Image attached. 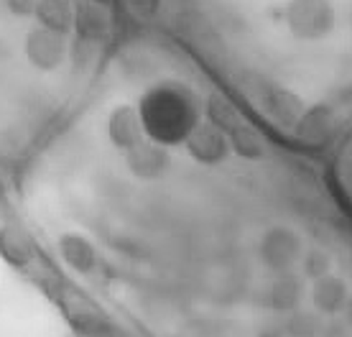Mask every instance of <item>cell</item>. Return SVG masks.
Here are the masks:
<instances>
[{
	"label": "cell",
	"mask_w": 352,
	"mask_h": 337,
	"mask_svg": "<svg viewBox=\"0 0 352 337\" xmlns=\"http://www.w3.org/2000/svg\"><path fill=\"white\" fill-rule=\"evenodd\" d=\"M143 128L159 146H179L199 123V105L194 92L179 82H164L146 92L141 100Z\"/></svg>",
	"instance_id": "cell-1"
},
{
	"label": "cell",
	"mask_w": 352,
	"mask_h": 337,
	"mask_svg": "<svg viewBox=\"0 0 352 337\" xmlns=\"http://www.w3.org/2000/svg\"><path fill=\"white\" fill-rule=\"evenodd\" d=\"M301 256H304V243L296 230H291L286 225H276L271 230H265L261 240V258L273 274L291 271L301 261Z\"/></svg>",
	"instance_id": "cell-2"
},
{
	"label": "cell",
	"mask_w": 352,
	"mask_h": 337,
	"mask_svg": "<svg viewBox=\"0 0 352 337\" xmlns=\"http://www.w3.org/2000/svg\"><path fill=\"white\" fill-rule=\"evenodd\" d=\"M286 23L296 39H322L335 26V8L322 0H296L286 10Z\"/></svg>",
	"instance_id": "cell-3"
},
{
	"label": "cell",
	"mask_w": 352,
	"mask_h": 337,
	"mask_svg": "<svg viewBox=\"0 0 352 337\" xmlns=\"http://www.w3.org/2000/svg\"><path fill=\"white\" fill-rule=\"evenodd\" d=\"M64 317L69 322L72 335L77 337H107L110 335V322L95 304L89 302L85 294L67 292L62 302Z\"/></svg>",
	"instance_id": "cell-4"
},
{
	"label": "cell",
	"mask_w": 352,
	"mask_h": 337,
	"mask_svg": "<svg viewBox=\"0 0 352 337\" xmlns=\"http://www.w3.org/2000/svg\"><path fill=\"white\" fill-rule=\"evenodd\" d=\"M23 52H26V59L34 64L36 69L52 72V69H56V67H62L69 49H67L64 36L52 34V31H46V28L36 26L26 34Z\"/></svg>",
	"instance_id": "cell-5"
},
{
	"label": "cell",
	"mask_w": 352,
	"mask_h": 337,
	"mask_svg": "<svg viewBox=\"0 0 352 337\" xmlns=\"http://www.w3.org/2000/svg\"><path fill=\"white\" fill-rule=\"evenodd\" d=\"M184 149L194 161L210 166V164H220L230 153V138L225 131L212 125L210 120H199L192 133L186 135Z\"/></svg>",
	"instance_id": "cell-6"
},
{
	"label": "cell",
	"mask_w": 352,
	"mask_h": 337,
	"mask_svg": "<svg viewBox=\"0 0 352 337\" xmlns=\"http://www.w3.org/2000/svg\"><path fill=\"white\" fill-rule=\"evenodd\" d=\"M261 105H263V113L268 116V120H273L278 128H291V131L296 128L301 116L307 113V102L296 92L278 87V85H268L261 92Z\"/></svg>",
	"instance_id": "cell-7"
},
{
	"label": "cell",
	"mask_w": 352,
	"mask_h": 337,
	"mask_svg": "<svg viewBox=\"0 0 352 337\" xmlns=\"http://www.w3.org/2000/svg\"><path fill=\"white\" fill-rule=\"evenodd\" d=\"M146 128H143L141 110L133 105H118L113 107V113L107 118V138L115 149L120 151H131L138 143H143Z\"/></svg>",
	"instance_id": "cell-8"
},
{
	"label": "cell",
	"mask_w": 352,
	"mask_h": 337,
	"mask_svg": "<svg viewBox=\"0 0 352 337\" xmlns=\"http://www.w3.org/2000/svg\"><path fill=\"white\" fill-rule=\"evenodd\" d=\"M74 34L80 41L97 46L110 34V10L95 0H80L74 3Z\"/></svg>",
	"instance_id": "cell-9"
},
{
	"label": "cell",
	"mask_w": 352,
	"mask_h": 337,
	"mask_svg": "<svg viewBox=\"0 0 352 337\" xmlns=\"http://www.w3.org/2000/svg\"><path fill=\"white\" fill-rule=\"evenodd\" d=\"M335 110L324 102L319 105L307 107V113L301 116V120L294 128V135L299 138L304 146H311V149H319L324 146L332 135H335Z\"/></svg>",
	"instance_id": "cell-10"
},
{
	"label": "cell",
	"mask_w": 352,
	"mask_h": 337,
	"mask_svg": "<svg viewBox=\"0 0 352 337\" xmlns=\"http://www.w3.org/2000/svg\"><path fill=\"white\" fill-rule=\"evenodd\" d=\"M125 164L138 179H161L171 166V156H168L166 146L143 141L125 153Z\"/></svg>",
	"instance_id": "cell-11"
},
{
	"label": "cell",
	"mask_w": 352,
	"mask_h": 337,
	"mask_svg": "<svg viewBox=\"0 0 352 337\" xmlns=\"http://www.w3.org/2000/svg\"><path fill=\"white\" fill-rule=\"evenodd\" d=\"M347 299H350V289L342 276L327 274L317 281H311V304L319 314L335 317L344 309Z\"/></svg>",
	"instance_id": "cell-12"
},
{
	"label": "cell",
	"mask_w": 352,
	"mask_h": 337,
	"mask_svg": "<svg viewBox=\"0 0 352 337\" xmlns=\"http://www.w3.org/2000/svg\"><path fill=\"white\" fill-rule=\"evenodd\" d=\"M0 250H3V258L13 263V266H26L28 261L34 258L36 248L31 243V235L23 230V225L13 217H3V232H0Z\"/></svg>",
	"instance_id": "cell-13"
},
{
	"label": "cell",
	"mask_w": 352,
	"mask_h": 337,
	"mask_svg": "<svg viewBox=\"0 0 352 337\" xmlns=\"http://www.w3.org/2000/svg\"><path fill=\"white\" fill-rule=\"evenodd\" d=\"M59 256L67 263V268H72L74 274L87 276L97 266L95 246L85 235H80V232H67V235L59 238Z\"/></svg>",
	"instance_id": "cell-14"
},
{
	"label": "cell",
	"mask_w": 352,
	"mask_h": 337,
	"mask_svg": "<svg viewBox=\"0 0 352 337\" xmlns=\"http://www.w3.org/2000/svg\"><path fill=\"white\" fill-rule=\"evenodd\" d=\"M301 296H304V284L294 271L273 276L271 286H268V307L273 312H281V314L296 312L301 304Z\"/></svg>",
	"instance_id": "cell-15"
},
{
	"label": "cell",
	"mask_w": 352,
	"mask_h": 337,
	"mask_svg": "<svg viewBox=\"0 0 352 337\" xmlns=\"http://www.w3.org/2000/svg\"><path fill=\"white\" fill-rule=\"evenodd\" d=\"M36 21L38 26L52 31V34L67 36L74 31V3L67 0H41L36 3Z\"/></svg>",
	"instance_id": "cell-16"
},
{
	"label": "cell",
	"mask_w": 352,
	"mask_h": 337,
	"mask_svg": "<svg viewBox=\"0 0 352 337\" xmlns=\"http://www.w3.org/2000/svg\"><path fill=\"white\" fill-rule=\"evenodd\" d=\"M204 113H207V120L212 125H217L220 131L230 133V131H235L238 125H243V116H240V110L235 107V102L220 92H212L207 102H204Z\"/></svg>",
	"instance_id": "cell-17"
},
{
	"label": "cell",
	"mask_w": 352,
	"mask_h": 337,
	"mask_svg": "<svg viewBox=\"0 0 352 337\" xmlns=\"http://www.w3.org/2000/svg\"><path fill=\"white\" fill-rule=\"evenodd\" d=\"M228 138H230V149L238 153L240 159H248V161L263 159L265 143H263V138H261V133H258L250 123L238 125L235 131H230Z\"/></svg>",
	"instance_id": "cell-18"
},
{
	"label": "cell",
	"mask_w": 352,
	"mask_h": 337,
	"mask_svg": "<svg viewBox=\"0 0 352 337\" xmlns=\"http://www.w3.org/2000/svg\"><path fill=\"white\" fill-rule=\"evenodd\" d=\"M322 317L319 312H291L286 325H283V335L286 337H319V329H322Z\"/></svg>",
	"instance_id": "cell-19"
},
{
	"label": "cell",
	"mask_w": 352,
	"mask_h": 337,
	"mask_svg": "<svg viewBox=\"0 0 352 337\" xmlns=\"http://www.w3.org/2000/svg\"><path fill=\"white\" fill-rule=\"evenodd\" d=\"M301 268H304V276H307V279L317 281L322 276L332 274V258L327 256L324 250L311 248L309 253L301 256Z\"/></svg>",
	"instance_id": "cell-20"
},
{
	"label": "cell",
	"mask_w": 352,
	"mask_h": 337,
	"mask_svg": "<svg viewBox=\"0 0 352 337\" xmlns=\"http://www.w3.org/2000/svg\"><path fill=\"white\" fill-rule=\"evenodd\" d=\"M92 49L95 46L92 44H87V41H74V46L69 49V59H72V64L77 67V69H87V64L92 62Z\"/></svg>",
	"instance_id": "cell-21"
},
{
	"label": "cell",
	"mask_w": 352,
	"mask_h": 337,
	"mask_svg": "<svg viewBox=\"0 0 352 337\" xmlns=\"http://www.w3.org/2000/svg\"><path fill=\"white\" fill-rule=\"evenodd\" d=\"M319 337H352V327L344 320L324 322L319 329Z\"/></svg>",
	"instance_id": "cell-22"
},
{
	"label": "cell",
	"mask_w": 352,
	"mask_h": 337,
	"mask_svg": "<svg viewBox=\"0 0 352 337\" xmlns=\"http://www.w3.org/2000/svg\"><path fill=\"white\" fill-rule=\"evenodd\" d=\"M6 8L13 10L16 16H28V13H36V3H23V0H6Z\"/></svg>",
	"instance_id": "cell-23"
},
{
	"label": "cell",
	"mask_w": 352,
	"mask_h": 337,
	"mask_svg": "<svg viewBox=\"0 0 352 337\" xmlns=\"http://www.w3.org/2000/svg\"><path fill=\"white\" fill-rule=\"evenodd\" d=\"M344 322H347V325H350L352 327V294H350V299H347V304H344Z\"/></svg>",
	"instance_id": "cell-24"
},
{
	"label": "cell",
	"mask_w": 352,
	"mask_h": 337,
	"mask_svg": "<svg viewBox=\"0 0 352 337\" xmlns=\"http://www.w3.org/2000/svg\"><path fill=\"white\" fill-rule=\"evenodd\" d=\"M258 337H286V335H283L281 329H263Z\"/></svg>",
	"instance_id": "cell-25"
},
{
	"label": "cell",
	"mask_w": 352,
	"mask_h": 337,
	"mask_svg": "<svg viewBox=\"0 0 352 337\" xmlns=\"http://www.w3.org/2000/svg\"><path fill=\"white\" fill-rule=\"evenodd\" d=\"M72 337H77V335H72Z\"/></svg>",
	"instance_id": "cell-26"
}]
</instances>
